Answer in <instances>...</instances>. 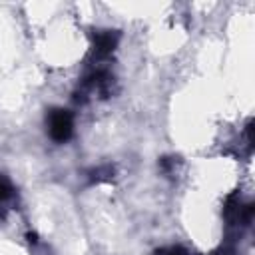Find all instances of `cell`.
<instances>
[{
	"instance_id": "cell-3",
	"label": "cell",
	"mask_w": 255,
	"mask_h": 255,
	"mask_svg": "<svg viewBox=\"0 0 255 255\" xmlns=\"http://www.w3.org/2000/svg\"><path fill=\"white\" fill-rule=\"evenodd\" d=\"M114 175H116L114 165L104 163V165H98V167H94V169L88 171V181L90 183H104V181H112Z\"/></svg>"
},
{
	"instance_id": "cell-5",
	"label": "cell",
	"mask_w": 255,
	"mask_h": 255,
	"mask_svg": "<svg viewBox=\"0 0 255 255\" xmlns=\"http://www.w3.org/2000/svg\"><path fill=\"white\" fill-rule=\"evenodd\" d=\"M12 193H14V189H12L10 179H8L6 175H0V205H2L4 201H8V199L12 197ZM0 217H2V211H0Z\"/></svg>"
},
{
	"instance_id": "cell-4",
	"label": "cell",
	"mask_w": 255,
	"mask_h": 255,
	"mask_svg": "<svg viewBox=\"0 0 255 255\" xmlns=\"http://www.w3.org/2000/svg\"><path fill=\"white\" fill-rule=\"evenodd\" d=\"M177 165H179V157L165 155V157L159 159V167H161V171H163L165 175H173L175 169H177Z\"/></svg>"
},
{
	"instance_id": "cell-1",
	"label": "cell",
	"mask_w": 255,
	"mask_h": 255,
	"mask_svg": "<svg viewBox=\"0 0 255 255\" xmlns=\"http://www.w3.org/2000/svg\"><path fill=\"white\" fill-rule=\"evenodd\" d=\"M48 133L54 141L58 143H64L72 137V131H74V116L68 112V110H62V108H54L48 112Z\"/></svg>"
},
{
	"instance_id": "cell-2",
	"label": "cell",
	"mask_w": 255,
	"mask_h": 255,
	"mask_svg": "<svg viewBox=\"0 0 255 255\" xmlns=\"http://www.w3.org/2000/svg\"><path fill=\"white\" fill-rule=\"evenodd\" d=\"M92 40H94L92 50H94L96 58L102 60L116 50V46L120 42V32L118 30H98Z\"/></svg>"
},
{
	"instance_id": "cell-7",
	"label": "cell",
	"mask_w": 255,
	"mask_h": 255,
	"mask_svg": "<svg viewBox=\"0 0 255 255\" xmlns=\"http://www.w3.org/2000/svg\"><path fill=\"white\" fill-rule=\"evenodd\" d=\"M211 255H227V251H215V253H211Z\"/></svg>"
},
{
	"instance_id": "cell-6",
	"label": "cell",
	"mask_w": 255,
	"mask_h": 255,
	"mask_svg": "<svg viewBox=\"0 0 255 255\" xmlns=\"http://www.w3.org/2000/svg\"><path fill=\"white\" fill-rule=\"evenodd\" d=\"M28 241H30L32 245H36V243H38V235H36V233H28Z\"/></svg>"
}]
</instances>
